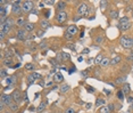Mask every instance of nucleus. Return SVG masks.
<instances>
[{"label":"nucleus","instance_id":"obj_1","mask_svg":"<svg viewBox=\"0 0 133 113\" xmlns=\"http://www.w3.org/2000/svg\"><path fill=\"white\" fill-rule=\"evenodd\" d=\"M119 44L123 48H125V49L132 48L133 47V38L132 37H129V35H123L122 38L119 39Z\"/></svg>","mask_w":133,"mask_h":113},{"label":"nucleus","instance_id":"obj_2","mask_svg":"<svg viewBox=\"0 0 133 113\" xmlns=\"http://www.w3.org/2000/svg\"><path fill=\"white\" fill-rule=\"evenodd\" d=\"M22 13V1H14L13 5H11V15L21 17Z\"/></svg>","mask_w":133,"mask_h":113},{"label":"nucleus","instance_id":"obj_3","mask_svg":"<svg viewBox=\"0 0 133 113\" xmlns=\"http://www.w3.org/2000/svg\"><path fill=\"white\" fill-rule=\"evenodd\" d=\"M34 8V2L31 0H26V1H22V10L23 13H31Z\"/></svg>","mask_w":133,"mask_h":113},{"label":"nucleus","instance_id":"obj_4","mask_svg":"<svg viewBox=\"0 0 133 113\" xmlns=\"http://www.w3.org/2000/svg\"><path fill=\"white\" fill-rule=\"evenodd\" d=\"M76 11L80 16H85L88 14V5L87 2H80L76 8Z\"/></svg>","mask_w":133,"mask_h":113},{"label":"nucleus","instance_id":"obj_5","mask_svg":"<svg viewBox=\"0 0 133 113\" xmlns=\"http://www.w3.org/2000/svg\"><path fill=\"white\" fill-rule=\"evenodd\" d=\"M67 17H68V15L65 10L64 11H58L57 15H56V21L58 23H65L66 21H67Z\"/></svg>","mask_w":133,"mask_h":113},{"label":"nucleus","instance_id":"obj_6","mask_svg":"<svg viewBox=\"0 0 133 113\" xmlns=\"http://www.w3.org/2000/svg\"><path fill=\"white\" fill-rule=\"evenodd\" d=\"M11 96H13V100L15 103H17V104H19L22 102V93H21V90L15 89L13 91V94H11Z\"/></svg>","mask_w":133,"mask_h":113},{"label":"nucleus","instance_id":"obj_7","mask_svg":"<svg viewBox=\"0 0 133 113\" xmlns=\"http://www.w3.org/2000/svg\"><path fill=\"white\" fill-rule=\"evenodd\" d=\"M78 32V29H77V26L76 25H69L67 29H66V32L65 33H67V34H69V35H72V37H74L76 33Z\"/></svg>","mask_w":133,"mask_h":113},{"label":"nucleus","instance_id":"obj_8","mask_svg":"<svg viewBox=\"0 0 133 113\" xmlns=\"http://www.w3.org/2000/svg\"><path fill=\"white\" fill-rule=\"evenodd\" d=\"M0 99L4 100L6 106H9L11 103L14 102V100H13V96H11V95H6V94H2V95H1V98H0Z\"/></svg>","mask_w":133,"mask_h":113},{"label":"nucleus","instance_id":"obj_9","mask_svg":"<svg viewBox=\"0 0 133 113\" xmlns=\"http://www.w3.org/2000/svg\"><path fill=\"white\" fill-rule=\"evenodd\" d=\"M16 38L18 40H25L26 38V31L24 29H18L16 32Z\"/></svg>","mask_w":133,"mask_h":113},{"label":"nucleus","instance_id":"obj_10","mask_svg":"<svg viewBox=\"0 0 133 113\" xmlns=\"http://www.w3.org/2000/svg\"><path fill=\"white\" fill-rule=\"evenodd\" d=\"M63 80H64V77H63V74L60 72H57L54 74V82L59 84V82H63Z\"/></svg>","mask_w":133,"mask_h":113},{"label":"nucleus","instance_id":"obj_11","mask_svg":"<svg viewBox=\"0 0 133 113\" xmlns=\"http://www.w3.org/2000/svg\"><path fill=\"white\" fill-rule=\"evenodd\" d=\"M26 23H28V22L25 21V18H24V17H22V16H21V17H17V20H16V25L18 26V27H23V29H24V26H25Z\"/></svg>","mask_w":133,"mask_h":113},{"label":"nucleus","instance_id":"obj_12","mask_svg":"<svg viewBox=\"0 0 133 113\" xmlns=\"http://www.w3.org/2000/svg\"><path fill=\"white\" fill-rule=\"evenodd\" d=\"M66 2L65 1H58L57 2V5H56V9L58 11H64L65 10V8H66Z\"/></svg>","mask_w":133,"mask_h":113},{"label":"nucleus","instance_id":"obj_13","mask_svg":"<svg viewBox=\"0 0 133 113\" xmlns=\"http://www.w3.org/2000/svg\"><path fill=\"white\" fill-rule=\"evenodd\" d=\"M40 27L42 30H47L48 27H50V23L48 20H41L40 21Z\"/></svg>","mask_w":133,"mask_h":113},{"label":"nucleus","instance_id":"obj_14","mask_svg":"<svg viewBox=\"0 0 133 113\" xmlns=\"http://www.w3.org/2000/svg\"><path fill=\"white\" fill-rule=\"evenodd\" d=\"M34 27H35L34 23H32V22H28V23L25 24V26H24V30H25L26 32H31V31H33V30H34Z\"/></svg>","mask_w":133,"mask_h":113},{"label":"nucleus","instance_id":"obj_15","mask_svg":"<svg viewBox=\"0 0 133 113\" xmlns=\"http://www.w3.org/2000/svg\"><path fill=\"white\" fill-rule=\"evenodd\" d=\"M118 27L122 31H128V30L131 27V22H128V23H123V24H118Z\"/></svg>","mask_w":133,"mask_h":113},{"label":"nucleus","instance_id":"obj_16","mask_svg":"<svg viewBox=\"0 0 133 113\" xmlns=\"http://www.w3.org/2000/svg\"><path fill=\"white\" fill-rule=\"evenodd\" d=\"M6 82H7V85H8V87H14V85H15V77H8V78H6Z\"/></svg>","mask_w":133,"mask_h":113},{"label":"nucleus","instance_id":"obj_17","mask_svg":"<svg viewBox=\"0 0 133 113\" xmlns=\"http://www.w3.org/2000/svg\"><path fill=\"white\" fill-rule=\"evenodd\" d=\"M69 89H71V87H69V85H68V84H64L63 86H60V88H59L60 93H63V94L67 93V91H68Z\"/></svg>","mask_w":133,"mask_h":113},{"label":"nucleus","instance_id":"obj_18","mask_svg":"<svg viewBox=\"0 0 133 113\" xmlns=\"http://www.w3.org/2000/svg\"><path fill=\"white\" fill-rule=\"evenodd\" d=\"M14 24H16V21H14L13 17H8L7 21H6V23H5V25H7V26H9V27H13Z\"/></svg>","mask_w":133,"mask_h":113},{"label":"nucleus","instance_id":"obj_19","mask_svg":"<svg viewBox=\"0 0 133 113\" xmlns=\"http://www.w3.org/2000/svg\"><path fill=\"white\" fill-rule=\"evenodd\" d=\"M122 91L124 94H129L130 91H131V88H130V84H128V82H126V84H124L123 85V87H122Z\"/></svg>","mask_w":133,"mask_h":113},{"label":"nucleus","instance_id":"obj_20","mask_svg":"<svg viewBox=\"0 0 133 113\" xmlns=\"http://www.w3.org/2000/svg\"><path fill=\"white\" fill-rule=\"evenodd\" d=\"M110 64V58H108V57H104L102 58V62H101V64L100 65L102 66V68H107L108 65Z\"/></svg>","mask_w":133,"mask_h":113},{"label":"nucleus","instance_id":"obj_21","mask_svg":"<svg viewBox=\"0 0 133 113\" xmlns=\"http://www.w3.org/2000/svg\"><path fill=\"white\" fill-rule=\"evenodd\" d=\"M118 15H119V11L116 10V9H114V10H111L109 13V17L113 18V20H116V18L118 17Z\"/></svg>","mask_w":133,"mask_h":113},{"label":"nucleus","instance_id":"obj_22","mask_svg":"<svg viewBox=\"0 0 133 113\" xmlns=\"http://www.w3.org/2000/svg\"><path fill=\"white\" fill-rule=\"evenodd\" d=\"M9 109H10L11 112H17V111H18V109H19V106H18V104H17V103L13 102V103H11V104L9 105Z\"/></svg>","mask_w":133,"mask_h":113},{"label":"nucleus","instance_id":"obj_23","mask_svg":"<svg viewBox=\"0 0 133 113\" xmlns=\"http://www.w3.org/2000/svg\"><path fill=\"white\" fill-rule=\"evenodd\" d=\"M58 58H62V61H68L69 60V54H67V53H59Z\"/></svg>","mask_w":133,"mask_h":113},{"label":"nucleus","instance_id":"obj_24","mask_svg":"<svg viewBox=\"0 0 133 113\" xmlns=\"http://www.w3.org/2000/svg\"><path fill=\"white\" fill-rule=\"evenodd\" d=\"M121 62V56H115L114 58L110 60V64L111 65H116V64H118Z\"/></svg>","mask_w":133,"mask_h":113},{"label":"nucleus","instance_id":"obj_25","mask_svg":"<svg viewBox=\"0 0 133 113\" xmlns=\"http://www.w3.org/2000/svg\"><path fill=\"white\" fill-rule=\"evenodd\" d=\"M96 105H97V106H105V105H106V100H105L104 98H97Z\"/></svg>","mask_w":133,"mask_h":113},{"label":"nucleus","instance_id":"obj_26","mask_svg":"<svg viewBox=\"0 0 133 113\" xmlns=\"http://www.w3.org/2000/svg\"><path fill=\"white\" fill-rule=\"evenodd\" d=\"M46 109V103L44 102H41L40 103V105L38 106V109H37V111H38V113H41V112H43V110Z\"/></svg>","mask_w":133,"mask_h":113},{"label":"nucleus","instance_id":"obj_27","mask_svg":"<svg viewBox=\"0 0 133 113\" xmlns=\"http://www.w3.org/2000/svg\"><path fill=\"white\" fill-rule=\"evenodd\" d=\"M14 55L13 53V49H6L5 50V56H6V58H11V56Z\"/></svg>","mask_w":133,"mask_h":113},{"label":"nucleus","instance_id":"obj_28","mask_svg":"<svg viewBox=\"0 0 133 113\" xmlns=\"http://www.w3.org/2000/svg\"><path fill=\"white\" fill-rule=\"evenodd\" d=\"M25 69L26 70H29V71H34L35 69V65L34 64H32V63H28V64H25Z\"/></svg>","mask_w":133,"mask_h":113},{"label":"nucleus","instance_id":"obj_29","mask_svg":"<svg viewBox=\"0 0 133 113\" xmlns=\"http://www.w3.org/2000/svg\"><path fill=\"white\" fill-rule=\"evenodd\" d=\"M0 17H8L7 16V10H6L5 7H1L0 6Z\"/></svg>","mask_w":133,"mask_h":113},{"label":"nucleus","instance_id":"obj_30","mask_svg":"<svg viewBox=\"0 0 133 113\" xmlns=\"http://www.w3.org/2000/svg\"><path fill=\"white\" fill-rule=\"evenodd\" d=\"M99 113H110V110L108 106H101L99 109Z\"/></svg>","mask_w":133,"mask_h":113},{"label":"nucleus","instance_id":"obj_31","mask_svg":"<svg viewBox=\"0 0 133 113\" xmlns=\"http://www.w3.org/2000/svg\"><path fill=\"white\" fill-rule=\"evenodd\" d=\"M126 75H123V77H119L118 79H116V84H125V81H126Z\"/></svg>","mask_w":133,"mask_h":113},{"label":"nucleus","instance_id":"obj_32","mask_svg":"<svg viewBox=\"0 0 133 113\" xmlns=\"http://www.w3.org/2000/svg\"><path fill=\"white\" fill-rule=\"evenodd\" d=\"M2 64L6 65V66H9V65L13 64V60H11V58H4V61H2Z\"/></svg>","mask_w":133,"mask_h":113},{"label":"nucleus","instance_id":"obj_33","mask_svg":"<svg viewBox=\"0 0 133 113\" xmlns=\"http://www.w3.org/2000/svg\"><path fill=\"white\" fill-rule=\"evenodd\" d=\"M102 41H104V37L102 35H98V37H96V39H95V42L96 44H102Z\"/></svg>","mask_w":133,"mask_h":113},{"label":"nucleus","instance_id":"obj_34","mask_svg":"<svg viewBox=\"0 0 133 113\" xmlns=\"http://www.w3.org/2000/svg\"><path fill=\"white\" fill-rule=\"evenodd\" d=\"M0 77H1V79H2V80H4L5 78H8L7 71H6L5 69H1V72H0Z\"/></svg>","mask_w":133,"mask_h":113},{"label":"nucleus","instance_id":"obj_35","mask_svg":"<svg viewBox=\"0 0 133 113\" xmlns=\"http://www.w3.org/2000/svg\"><path fill=\"white\" fill-rule=\"evenodd\" d=\"M31 75L33 77V79H34V80H39V79L42 78V75L40 74V73H37V72H33Z\"/></svg>","mask_w":133,"mask_h":113},{"label":"nucleus","instance_id":"obj_36","mask_svg":"<svg viewBox=\"0 0 133 113\" xmlns=\"http://www.w3.org/2000/svg\"><path fill=\"white\" fill-rule=\"evenodd\" d=\"M128 22H130V20H129V17L128 16H124V17H122L119 20V22H118V24H123V23H128Z\"/></svg>","mask_w":133,"mask_h":113},{"label":"nucleus","instance_id":"obj_37","mask_svg":"<svg viewBox=\"0 0 133 113\" xmlns=\"http://www.w3.org/2000/svg\"><path fill=\"white\" fill-rule=\"evenodd\" d=\"M102 58H104V57H102L101 55H98V56L96 57V60H95V63H96V64H101Z\"/></svg>","mask_w":133,"mask_h":113},{"label":"nucleus","instance_id":"obj_38","mask_svg":"<svg viewBox=\"0 0 133 113\" xmlns=\"http://www.w3.org/2000/svg\"><path fill=\"white\" fill-rule=\"evenodd\" d=\"M124 95H125V94H124L122 90H119L118 93H117V97H118L119 100H123V99H124Z\"/></svg>","mask_w":133,"mask_h":113},{"label":"nucleus","instance_id":"obj_39","mask_svg":"<svg viewBox=\"0 0 133 113\" xmlns=\"http://www.w3.org/2000/svg\"><path fill=\"white\" fill-rule=\"evenodd\" d=\"M34 81H35V80H34V79H33V77H32V75L30 74L29 77H28V84H29V85H32L33 82H34Z\"/></svg>","mask_w":133,"mask_h":113},{"label":"nucleus","instance_id":"obj_40","mask_svg":"<svg viewBox=\"0 0 133 113\" xmlns=\"http://www.w3.org/2000/svg\"><path fill=\"white\" fill-rule=\"evenodd\" d=\"M65 113H76V111L73 108H67L65 110Z\"/></svg>","mask_w":133,"mask_h":113},{"label":"nucleus","instance_id":"obj_41","mask_svg":"<svg viewBox=\"0 0 133 113\" xmlns=\"http://www.w3.org/2000/svg\"><path fill=\"white\" fill-rule=\"evenodd\" d=\"M44 4L46 5H55L56 2L54 0H44Z\"/></svg>","mask_w":133,"mask_h":113},{"label":"nucleus","instance_id":"obj_42","mask_svg":"<svg viewBox=\"0 0 133 113\" xmlns=\"http://www.w3.org/2000/svg\"><path fill=\"white\" fill-rule=\"evenodd\" d=\"M5 34H6V33H5L4 31H0V39H1V40H4V38H5Z\"/></svg>","mask_w":133,"mask_h":113},{"label":"nucleus","instance_id":"obj_43","mask_svg":"<svg viewBox=\"0 0 133 113\" xmlns=\"http://www.w3.org/2000/svg\"><path fill=\"white\" fill-rule=\"evenodd\" d=\"M128 60L130 61V62H133V53L129 55V56H128Z\"/></svg>","mask_w":133,"mask_h":113},{"label":"nucleus","instance_id":"obj_44","mask_svg":"<svg viewBox=\"0 0 133 113\" xmlns=\"http://www.w3.org/2000/svg\"><path fill=\"white\" fill-rule=\"evenodd\" d=\"M31 14H35V15H38V14H39V10H38L37 8H33V10L31 11Z\"/></svg>","mask_w":133,"mask_h":113},{"label":"nucleus","instance_id":"obj_45","mask_svg":"<svg viewBox=\"0 0 133 113\" xmlns=\"http://www.w3.org/2000/svg\"><path fill=\"white\" fill-rule=\"evenodd\" d=\"M81 74H82L83 77H84V79H87V78H88V73H87V72H84V71H83V72H81Z\"/></svg>","mask_w":133,"mask_h":113},{"label":"nucleus","instance_id":"obj_46","mask_svg":"<svg viewBox=\"0 0 133 113\" xmlns=\"http://www.w3.org/2000/svg\"><path fill=\"white\" fill-rule=\"evenodd\" d=\"M108 108H109V110H110V112L114 110V104H108Z\"/></svg>","mask_w":133,"mask_h":113},{"label":"nucleus","instance_id":"obj_47","mask_svg":"<svg viewBox=\"0 0 133 113\" xmlns=\"http://www.w3.org/2000/svg\"><path fill=\"white\" fill-rule=\"evenodd\" d=\"M91 106H92L91 103H88V104H85V108L87 109H91Z\"/></svg>","mask_w":133,"mask_h":113},{"label":"nucleus","instance_id":"obj_48","mask_svg":"<svg viewBox=\"0 0 133 113\" xmlns=\"http://www.w3.org/2000/svg\"><path fill=\"white\" fill-rule=\"evenodd\" d=\"M65 37H66V38H67V39H73V37H72V35H69V34H67V33H65Z\"/></svg>","mask_w":133,"mask_h":113},{"label":"nucleus","instance_id":"obj_49","mask_svg":"<svg viewBox=\"0 0 133 113\" xmlns=\"http://www.w3.org/2000/svg\"><path fill=\"white\" fill-rule=\"evenodd\" d=\"M38 35H39V37H42V35H43V30H41V31H39Z\"/></svg>","mask_w":133,"mask_h":113},{"label":"nucleus","instance_id":"obj_50","mask_svg":"<svg viewBox=\"0 0 133 113\" xmlns=\"http://www.w3.org/2000/svg\"><path fill=\"white\" fill-rule=\"evenodd\" d=\"M77 61H78V62H82V61H83V57H82V56H80V57L77 58Z\"/></svg>","mask_w":133,"mask_h":113},{"label":"nucleus","instance_id":"obj_51","mask_svg":"<svg viewBox=\"0 0 133 113\" xmlns=\"http://www.w3.org/2000/svg\"><path fill=\"white\" fill-rule=\"evenodd\" d=\"M47 44H46V42H41V44H40V47H44V46H46Z\"/></svg>","mask_w":133,"mask_h":113},{"label":"nucleus","instance_id":"obj_52","mask_svg":"<svg viewBox=\"0 0 133 113\" xmlns=\"http://www.w3.org/2000/svg\"><path fill=\"white\" fill-rule=\"evenodd\" d=\"M83 53H84V54H87V53H89V49H88V48H85V49H84V50H83Z\"/></svg>","mask_w":133,"mask_h":113},{"label":"nucleus","instance_id":"obj_53","mask_svg":"<svg viewBox=\"0 0 133 113\" xmlns=\"http://www.w3.org/2000/svg\"><path fill=\"white\" fill-rule=\"evenodd\" d=\"M129 103H131V102H133V98H132V97H129Z\"/></svg>","mask_w":133,"mask_h":113},{"label":"nucleus","instance_id":"obj_54","mask_svg":"<svg viewBox=\"0 0 133 113\" xmlns=\"http://www.w3.org/2000/svg\"><path fill=\"white\" fill-rule=\"evenodd\" d=\"M2 113H11V111H4Z\"/></svg>","mask_w":133,"mask_h":113},{"label":"nucleus","instance_id":"obj_55","mask_svg":"<svg viewBox=\"0 0 133 113\" xmlns=\"http://www.w3.org/2000/svg\"><path fill=\"white\" fill-rule=\"evenodd\" d=\"M131 109L133 110V103H132V105H131Z\"/></svg>","mask_w":133,"mask_h":113},{"label":"nucleus","instance_id":"obj_56","mask_svg":"<svg viewBox=\"0 0 133 113\" xmlns=\"http://www.w3.org/2000/svg\"><path fill=\"white\" fill-rule=\"evenodd\" d=\"M132 50H133V47H132Z\"/></svg>","mask_w":133,"mask_h":113}]
</instances>
